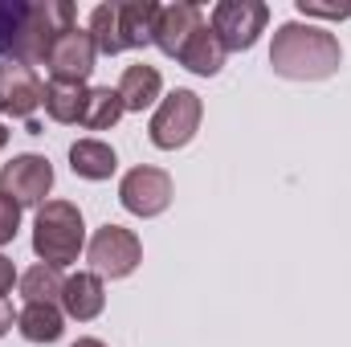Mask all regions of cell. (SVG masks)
Here are the masks:
<instances>
[{"mask_svg":"<svg viewBox=\"0 0 351 347\" xmlns=\"http://www.w3.org/2000/svg\"><path fill=\"white\" fill-rule=\"evenodd\" d=\"M269 66L278 78H290V82H323L343 66V49H339V37L319 25L286 21L274 33Z\"/></svg>","mask_w":351,"mask_h":347,"instance_id":"6da1fadb","label":"cell"},{"mask_svg":"<svg viewBox=\"0 0 351 347\" xmlns=\"http://www.w3.org/2000/svg\"><path fill=\"white\" fill-rule=\"evenodd\" d=\"M86 246V221L70 200H45L33 221V254L45 265H70Z\"/></svg>","mask_w":351,"mask_h":347,"instance_id":"7a4b0ae2","label":"cell"},{"mask_svg":"<svg viewBox=\"0 0 351 347\" xmlns=\"http://www.w3.org/2000/svg\"><path fill=\"white\" fill-rule=\"evenodd\" d=\"M66 29H74V4L70 0H37V4H29V16H25V29H21L12 62H21V66L45 62L53 41Z\"/></svg>","mask_w":351,"mask_h":347,"instance_id":"3957f363","label":"cell"},{"mask_svg":"<svg viewBox=\"0 0 351 347\" xmlns=\"http://www.w3.org/2000/svg\"><path fill=\"white\" fill-rule=\"evenodd\" d=\"M200 115H204L200 94H192V90H172V94L156 106L147 135H152V143H156L160 152H176V147L192 143V135L200 131Z\"/></svg>","mask_w":351,"mask_h":347,"instance_id":"277c9868","label":"cell"},{"mask_svg":"<svg viewBox=\"0 0 351 347\" xmlns=\"http://www.w3.org/2000/svg\"><path fill=\"white\" fill-rule=\"evenodd\" d=\"M265 21H269V8L262 0H221L208 16L213 33L221 37L225 53L229 49H254L258 37L265 33Z\"/></svg>","mask_w":351,"mask_h":347,"instance_id":"5b68a950","label":"cell"},{"mask_svg":"<svg viewBox=\"0 0 351 347\" xmlns=\"http://www.w3.org/2000/svg\"><path fill=\"white\" fill-rule=\"evenodd\" d=\"M86 258L98 278H127L139 261H143V246L131 229L123 225H102L86 246Z\"/></svg>","mask_w":351,"mask_h":347,"instance_id":"8992f818","label":"cell"},{"mask_svg":"<svg viewBox=\"0 0 351 347\" xmlns=\"http://www.w3.org/2000/svg\"><path fill=\"white\" fill-rule=\"evenodd\" d=\"M94 58H98V49H94V37H90L86 29H66L58 41H53V49H49V58H45V70H49V82H70V86H82L90 78V70H94Z\"/></svg>","mask_w":351,"mask_h":347,"instance_id":"52a82bcc","label":"cell"},{"mask_svg":"<svg viewBox=\"0 0 351 347\" xmlns=\"http://www.w3.org/2000/svg\"><path fill=\"white\" fill-rule=\"evenodd\" d=\"M49 188H53V168H49L45 156H16V160H8L0 168V192L12 196L21 208L25 204L41 208L45 196H49Z\"/></svg>","mask_w":351,"mask_h":347,"instance_id":"ba28073f","label":"cell"},{"mask_svg":"<svg viewBox=\"0 0 351 347\" xmlns=\"http://www.w3.org/2000/svg\"><path fill=\"white\" fill-rule=\"evenodd\" d=\"M119 200L135 217H160L172 204V176L164 168H131L119 184Z\"/></svg>","mask_w":351,"mask_h":347,"instance_id":"9c48e42d","label":"cell"},{"mask_svg":"<svg viewBox=\"0 0 351 347\" xmlns=\"http://www.w3.org/2000/svg\"><path fill=\"white\" fill-rule=\"evenodd\" d=\"M41 102H45V86H41L33 66H21V62H4L0 66V115L33 119V110Z\"/></svg>","mask_w":351,"mask_h":347,"instance_id":"30bf717a","label":"cell"},{"mask_svg":"<svg viewBox=\"0 0 351 347\" xmlns=\"http://www.w3.org/2000/svg\"><path fill=\"white\" fill-rule=\"evenodd\" d=\"M200 25H204V12H200L196 4H188V0L164 4V8H160V21H156V41H152V45H160L168 58H180V49L188 45V37H192Z\"/></svg>","mask_w":351,"mask_h":347,"instance_id":"8fae6325","label":"cell"},{"mask_svg":"<svg viewBox=\"0 0 351 347\" xmlns=\"http://www.w3.org/2000/svg\"><path fill=\"white\" fill-rule=\"evenodd\" d=\"M114 12H119V45L123 49H143L156 41V21H160L156 0H114Z\"/></svg>","mask_w":351,"mask_h":347,"instance_id":"7c38bea8","label":"cell"},{"mask_svg":"<svg viewBox=\"0 0 351 347\" xmlns=\"http://www.w3.org/2000/svg\"><path fill=\"white\" fill-rule=\"evenodd\" d=\"M62 307H66V315L70 319H78V323H90V319H98L102 315V307H106V290H102V278L94 274V270H78V274H70L66 278V286H62Z\"/></svg>","mask_w":351,"mask_h":347,"instance_id":"4fadbf2b","label":"cell"},{"mask_svg":"<svg viewBox=\"0 0 351 347\" xmlns=\"http://www.w3.org/2000/svg\"><path fill=\"white\" fill-rule=\"evenodd\" d=\"M180 62H184V70H192V74H200V78L221 74V66H225V45H221V37L213 33L208 21L188 37V45L180 49Z\"/></svg>","mask_w":351,"mask_h":347,"instance_id":"5bb4252c","label":"cell"},{"mask_svg":"<svg viewBox=\"0 0 351 347\" xmlns=\"http://www.w3.org/2000/svg\"><path fill=\"white\" fill-rule=\"evenodd\" d=\"M119 98H123V106L127 110H147L156 98H160V90H164V78H160V70L156 66H127L123 70V78H119Z\"/></svg>","mask_w":351,"mask_h":347,"instance_id":"9a60e30c","label":"cell"},{"mask_svg":"<svg viewBox=\"0 0 351 347\" xmlns=\"http://www.w3.org/2000/svg\"><path fill=\"white\" fill-rule=\"evenodd\" d=\"M16 331L29 344H58L62 339V311L53 302H25V311L16 315Z\"/></svg>","mask_w":351,"mask_h":347,"instance_id":"2e32d148","label":"cell"},{"mask_svg":"<svg viewBox=\"0 0 351 347\" xmlns=\"http://www.w3.org/2000/svg\"><path fill=\"white\" fill-rule=\"evenodd\" d=\"M70 168H74V176H82V180H110L114 168H119V156L102 139H78L70 147Z\"/></svg>","mask_w":351,"mask_h":347,"instance_id":"e0dca14e","label":"cell"},{"mask_svg":"<svg viewBox=\"0 0 351 347\" xmlns=\"http://www.w3.org/2000/svg\"><path fill=\"white\" fill-rule=\"evenodd\" d=\"M123 98H119V90H110V86H94L86 90V102H82V127L86 131H106V127H114L119 119H123Z\"/></svg>","mask_w":351,"mask_h":347,"instance_id":"ac0fdd59","label":"cell"},{"mask_svg":"<svg viewBox=\"0 0 351 347\" xmlns=\"http://www.w3.org/2000/svg\"><path fill=\"white\" fill-rule=\"evenodd\" d=\"M82 102H86V86H70V82H49L45 86V115L53 123H78L82 119Z\"/></svg>","mask_w":351,"mask_h":347,"instance_id":"d6986e66","label":"cell"},{"mask_svg":"<svg viewBox=\"0 0 351 347\" xmlns=\"http://www.w3.org/2000/svg\"><path fill=\"white\" fill-rule=\"evenodd\" d=\"M62 286H66V278L58 274V265H45V261H37L33 270L21 274L25 302H58L62 298Z\"/></svg>","mask_w":351,"mask_h":347,"instance_id":"ffe728a7","label":"cell"},{"mask_svg":"<svg viewBox=\"0 0 351 347\" xmlns=\"http://www.w3.org/2000/svg\"><path fill=\"white\" fill-rule=\"evenodd\" d=\"M25 16H29V4H25V0H0V58H8V62H12V53H16Z\"/></svg>","mask_w":351,"mask_h":347,"instance_id":"44dd1931","label":"cell"},{"mask_svg":"<svg viewBox=\"0 0 351 347\" xmlns=\"http://www.w3.org/2000/svg\"><path fill=\"white\" fill-rule=\"evenodd\" d=\"M16 229H21V204L0 192V246H8L16 237Z\"/></svg>","mask_w":351,"mask_h":347,"instance_id":"7402d4cb","label":"cell"},{"mask_svg":"<svg viewBox=\"0 0 351 347\" xmlns=\"http://www.w3.org/2000/svg\"><path fill=\"white\" fill-rule=\"evenodd\" d=\"M298 16H327V21H343V16H351V8H327V4H315V0H298Z\"/></svg>","mask_w":351,"mask_h":347,"instance_id":"603a6c76","label":"cell"},{"mask_svg":"<svg viewBox=\"0 0 351 347\" xmlns=\"http://www.w3.org/2000/svg\"><path fill=\"white\" fill-rule=\"evenodd\" d=\"M12 282H21V278H16V270H12V261H8L4 254H0V298H4L8 290H12Z\"/></svg>","mask_w":351,"mask_h":347,"instance_id":"cb8c5ba5","label":"cell"},{"mask_svg":"<svg viewBox=\"0 0 351 347\" xmlns=\"http://www.w3.org/2000/svg\"><path fill=\"white\" fill-rule=\"evenodd\" d=\"M12 319H16V315H12V307L0 298V335H4V331H12Z\"/></svg>","mask_w":351,"mask_h":347,"instance_id":"d4e9b609","label":"cell"},{"mask_svg":"<svg viewBox=\"0 0 351 347\" xmlns=\"http://www.w3.org/2000/svg\"><path fill=\"white\" fill-rule=\"evenodd\" d=\"M74 347H106V344H102V339H78Z\"/></svg>","mask_w":351,"mask_h":347,"instance_id":"484cf974","label":"cell"},{"mask_svg":"<svg viewBox=\"0 0 351 347\" xmlns=\"http://www.w3.org/2000/svg\"><path fill=\"white\" fill-rule=\"evenodd\" d=\"M4 143H8V127L0 123V147H4Z\"/></svg>","mask_w":351,"mask_h":347,"instance_id":"4316f807","label":"cell"}]
</instances>
